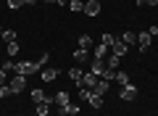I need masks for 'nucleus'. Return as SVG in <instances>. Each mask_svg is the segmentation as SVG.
I'll use <instances>...</instances> for the list:
<instances>
[{"instance_id":"f257e3e1","label":"nucleus","mask_w":158,"mask_h":116,"mask_svg":"<svg viewBox=\"0 0 158 116\" xmlns=\"http://www.w3.org/2000/svg\"><path fill=\"white\" fill-rule=\"evenodd\" d=\"M37 63L32 61H16V74H24V77H32V74H37Z\"/></svg>"},{"instance_id":"f03ea898","label":"nucleus","mask_w":158,"mask_h":116,"mask_svg":"<svg viewBox=\"0 0 158 116\" xmlns=\"http://www.w3.org/2000/svg\"><path fill=\"white\" fill-rule=\"evenodd\" d=\"M137 98V87H135V84H124V87H121V90H118V100H124V103H132V100H135Z\"/></svg>"},{"instance_id":"7ed1b4c3","label":"nucleus","mask_w":158,"mask_h":116,"mask_svg":"<svg viewBox=\"0 0 158 116\" xmlns=\"http://www.w3.org/2000/svg\"><path fill=\"white\" fill-rule=\"evenodd\" d=\"M8 84H11L13 95H19V92H24V90H27V77H24V74H16V77H13Z\"/></svg>"},{"instance_id":"20e7f679","label":"nucleus","mask_w":158,"mask_h":116,"mask_svg":"<svg viewBox=\"0 0 158 116\" xmlns=\"http://www.w3.org/2000/svg\"><path fill=\"white\" fill-rule=\"evenodd\" d=\"M82 13L85 16H100V0H85Z\"/></svg>"},{"instance_id":"39448f33","label":"nucleus","mask_w":158,"mask_h":116,"mask_svg":"<svg viewBox=\"0 0 158 116\" xmlns=\"http://www.w3.org/2000/svg\"><path fill=\"white\" fill-rule=\"evenodd\" d=\"M32 103L37 105V103H56V100H53V98H48V92H45V90L34 87V90H32Z\"/></svg>"},{"instance_id":"423d86ee","label":"nucleus","mask_w":158,"mask_h":116,"mask_svg":"<svg viewBox=\"0 0 158 116\" xmlns=\"http://www.w3.org/2000/svg\"><path fill=\"white\" fill-rule=\"evenodd\" d=\"M111 53H113V55H118V58H124V55L129 53V45H127V42H121V40L116 37V42L111 45Z\"/></svg>"},{"instance_id":"0eeeda50","label":"nucleus","mask_w":158,"mask_h":116,"mask_svg":"<svg viewBox=\"0 0 158 116\" xmlns=\"http://www.w3.org/2000/svg\"><path fill=\"white\" fill-rule=\"evenodd\" d=\"M106 58H92V63H90V71L95 74V77H103V71H106Z\"/></svg>"},{"instance_id":"6e6552de","label":"nucleus","mask_w":158,"mask_h":116,"mask_svg":"<svg viewBox=\"0 0 158 116\" xmlns=\"http://www.w3.org/2000/svg\"><path fill=\"white\" fill-rule=\"evenodd\" d=\"M98 79H100V77H95L92 71H85V77H82V82H79L77 87H87V90H92V87L98 84Z\"/></svg>"},{"instance_id":"1a4fd4ad","label":"nucleus","mask_w":158,"mask_h":116,"mask_svg":"<svg viewBox=\"0 0 158 116\" xmlns=\"http://www.w3.org/2000/svg\"><path fill=\"white\" fill-rule=\"evenodd\" d=\"M150 42H153V34L150 32H140V34H137V48H140V50H148Z\"/></svg>"},{"instance_id":"9d476101","label":"nucleus","mask_w":158,"mask_h":116,"mask_svg":"<svg viewBox=\"0 0 158 116\" xmlns=\"http://www.w3.org/2000/svg\"><path fill=\"white\" fill-rule=\"evenodd\" d=\"M58 114H61V116H79V105H77V103L58 105Z\"/></svg>"},{"instance_id":"9b49d317","label":"nucleus","mask_w":158,"mask_h":116,"mask_svg":"<svg viewBox=\"0 0 158 116\" xmlns=\"http://www.w3.org/2000/svg\"><path fill=\"white\" fill-rule=\"evenodd\" d=\"M108 55H111V48H108V45L98 42L95 48H92V58H108Z\"/></svg>"},{"instance_id":"f8f14e48","label":"nucleus","mask_w":158,"mask_h":116,"mask_svg":"<svg viewBox=\"0 0 158 116\" xmlns=\"http://www.w3.org/2000/svg\"><path fill=\"white\" fill-rule=\"evenodd\" d=\"M108 90H111V82H108V79H98V84L92 87V92H95V95H100V98H103V95H106Z\"/></svg>"},{"instance_id":"ddd939ff","label":"nucleus","mask_w":158,"mask_h":116,"mask_svg":"<svg viewBox=\"0 0 158 116\" xmlns=\"http://www.w3.org/2000/svg\"><path fill=\"white\" fill-rule=\"evenodd\" d=\"M74 61H77L79 66H82L85 61H90V50H85V48H77V50H74Z\"/></svg>"},{"instance_id":"4468645a","label":"nucleus","mask_w":158,"mask_h":116,"mask_svg":"<svg viewBox=\"0 0 158 116\" xmlns=\"http://www.w3.org/2000/svg\"><path fill=\"white\" fill-rule=\"evenodd\" d=\"M56 77H58V69H53V66L42 69V82H56Z\"/></svg>"},{"instance_id":"2eb2a0df","label":"nucleus","mask_w":158,"mask_h":116,"mask_svg":"<svg viewBox=\"0 0 158 116\" xmlns=\"http://www.w3.org/2000/svg\"><path fill=\"white\" fill-rule=\"evenodd\" d=\"M69 77L74 79V84H79V82H82V77H85L82 66H71V69H69Z\"/></svg>"},{"instance_id":"dca6fc26","label":"nucleus","mask_w":158,"mask_h":116,"mask_svg":"<svg viewBox=\"0 0 158 116\" xmlns=\"http://www.w3.org/2000/svg\"><path fill=\"white\" fill-rule=\"evenodd\" d=\"M79 48H85V50H90V53H92L95 42H92V37H90V34H82V37H79Z\"/></svg>"},{"instance_id":"f3484780","label":"nucleus","mask_w":158,"mask_h":116,"mask_svg":"<svg viewBox=\"0 0 158 116\" xmlns=\"http://www.w3.org/2000/svg\"><path fill=\"white\" fill-rule=\"evenodd\" d=\"M118 63H121V58H118V55H108V58H106V66L108 69H113V71H118Z\"/></svg>"},{"instance_id":"a211bd4d","label":"nucleus","mask_w":158,"mask_h":116,"mask_svg":"<svg viewBox=\"0 0 158 116\" xmlns=\"http://www.w3.org/2000/svg\"><path fill=\"white\" fill-rule=\"evenodd\" d=\"M118 40H121V42H127L129 48H132V45H137V34H135V32H124Z\"/></svg>"},{"instance_id":"6ab92c4d","label":"nucleus","mask_w":158,"mask_h":116,"mask_svg":"<svg viewBox=\"0 0 158 116\" xmlns=\"http://www.w3.org/2000/svg\"><path fill=\"white\" fill-rule=\"evenodd\" d=\"M82 8H85V0H69V11L82 13Z\"/></svg>"},{"instance_id":"aec40b11","label":"nucleus","mask_w":158,"mask_h":116,"mask_svg":"<svg viewBox=\"0 0 158 116\" xmlns=\"http://www.w3.org/2000/svg\"><path fill=\"white\" fill-rule=\"evenodd\" d=\"M116 82L124 87V84H129L132 79H129V74H127V71H121V69H118V71H116Z\"/></svg>"},{"instance_id":"412c9836","label":"nucleus","mask_w":158,"mask_h":116,"mask_svg":"<svg viewBox=\"0 0 158 116\" xmlns=\"http://www.w3.org/2000/svg\"><path fill=\"white\" fill-rule=\"evenodd\" d=\"M53 100H56L58 105H66V103H69V92H66V90H58V95H56Z\"/></svg>"},{"instance_id":"4be33fe9","label":"nucleus","mask_w":158,"mask_h":116,"mask_svg":"<svg viewBox=\"0 0 158 116\" xmlns=\"http://www.w3.org/2000/svg\"><path fill=\"white\" fill-rule=\"evenodd\" d=\"M37 116H48L50 114V103H37V111H34Z\"/></svg>"},{"instance_id":"5701e85b","label":"nucleus","mask_w":158,"mask_h":116,"mask_svg":"<svg viewBox=\"0 0 158 116\" xmlns=\"http://www.w3.org/2000/svg\"><path fill=\"white\" fill-rule=\"evenodd\" d=\"M11 95H13L11 84H0V100H6V98H11Z\"/></svg>"},{"instance_id":"b1692460","label":"nucleus","mask_w":158,"mask_h":116,"mask_svg":"<svg viewBox=\"0 0 158 116\" xmlns=\"http://www.w3.org/2000/svg\"><path fill=\"white\" fill-rule=\"evenodd\" d=\"M0 37L6 40V42H16V32H13V29H3V34H0Z\"/></svg>"},{"instance_id":"393cba45","label":"nucleus","mask_w":158,"mask_h":116,"mask_svg":"<svg viewBox=\"0 0 158 116\" xmlns=\"http://www.w3.org/2000/svg\"><path fill=\"white\" fill-rule=\"evenodd\" d=\"M90 105H92V108H100V105H103V98L92 92V95H90Z\"/></svg>"},{"instance_id":"a878e982","label":"nucleus","mask_w":158,"mask_h":116,"mask_svg":"<svg viewBox=\"0 0 158 116\" xmlns=\"http://www.w3.org/2000/svg\"><path fill=\"white\" fill-rule=\"evenodd\" d=\"M0 66L6 69V71H16V61H11V58H8V61H3Z\"/></svg>"},{"instance_id":"bb28decb","label":"nucleus","mask_w":158,"mask_h":116,"mask_svg":"<svg viewBox=\"0 0 158 116\" xmlns=\"http://www.w3.org/2000/svg\"><path fill=\"white\" fill-rule=\"evenodd\" d=\"M100 42H103V45H108V48H111V45L116 42V37H113V34H103V37H100Z\"/></svg>"},{"instance_id":"cd10ccee","label":"nucleus","mask_w":158,"mask_h":116,"mask_svg":"<svg viewBox=\"0 0 158 116\" xmlns=\"http://www.w3.org/2000/svg\"><path fill=\"white\" fill-rule=\"evenodd\" d=\"M8 55H19V42H8Z\"/></svg>"},{"instance_id":"c85d7f7f","label":"nucleus","mask_w":158,"mask_h":116,"mask_svg":"<svg viewBox=\"0 0 158 116\" xmlns=\"http://www.w3.org/2000/svg\"><path fill=\"white\" fill-rule=\"evenodd\" d=\"M100 79H108V82H111V79H116V71H113V69H106Z\"/></svg>"},{"instance_id":"c756f323","label":"nucleus","mask_w":158,"mask_h":116,"mask_svg":"<svg viewBox=\"0 0 158 116\" xmlns=\"http://www.w3.org/2000/svg\"><path fill=\"white\" fill-rule=\"evenodd\" d=\"M137 6H140V8H142V6H150V8H156V6H158V0H137Z\"/></svg>"},{"instance_id":"7c9ffc66","label":"nucleus","mask_w":158,"mask_h":116,"mask_svg":"<svg viewBox=\"0 0 158 116\" xmlns=\"http://www.w3.org/2000/svg\"><path fill=\"white\" fill-rule=\"evenodd\" d=\"M48 61H50V53H42V58H37V66L42 69V66H45Z\"/></svg>"},{"instance_id":"2f4dec72","label":"nucleus","mask_w":158,"mask_h":116,"mask_svg":"<svg viewBox=\"0 0 158 116\" xmlns=\"http://www.w3.org/2000/svg\"><path fill=\"white\" fill-rule=\"evenodd\" d=\"M21 6H24V0H8V8H13V11L21 8Z\"/></svg>"},{"instance_id":"473e14b6","label":"nucleus","mask_w":158,"mask_h":116,"mask_svg":"<svg viewBox=\"0 0 158 116\" xmlns=\"http://www.w3.org/2000/svg\"><path fill=\"white\" fill-rule=\"evenodd\" d=\"M6 74H8V71H6L3 66H0V84H6Z\"/></svg>"},{"instance_id":"72a5a7b5","label":"nucleus","mask_w":158,"mask_h":116,"mask_svg":"<svg viewBox=\"0 0 158 116\" xmlns=\"http://www.w3.org/2000/svg\"><path fill=\"white\" fill-rule=\"evenodd\" d=\"M148 32H150V34H153V37H158V27H156V24H153V27H150V29H148Z\"/></svg>"},{"instance_id":"f704fd0d","label":"nucleus","mask_w":158,"mask_h":116,"mask_svg":"<svg viewBox=\"0 0 158 116\" xmlns=\"http://www.w3.org/2000/svg\"><path fill=\"white\" fill-rule=\"evenodd\" d=\"M24 6H29V8H32V6H37V0H24Z\"/></svg>"},{"instance_id":"c9c22d12","label":"nucleus","mask_w":158,"mask_h":116,"mask_svg":"<svg viewBox=\"0 0 158 116\" xmlns=\"http://www.w3.org/2000/svg\"><path fill=\"white\" fill-rule=\"evenodd\" d=\"M42 3H58V0H42Z\"/></svg>"},{"instance_id":"e433bc0d","label":"nucleus","mask_w":158,"mask_h":116,"mask_svg":"<svg viewBox=\"0 0 158 116\" xmlns=\"http://www.w3.org/2000/svg\"><path fill=\"white\" fill-rule=\"evenodd\" d=\"M32 116H37V114H32Z\"/></svg>"},{"instance_id":"4c0bfd02","label":"nucleus","mask_w":158,"mask_h":116,"mask_svg":"<svg viewBox=\"0 0 158 116\" xmlns=\"http://www.w3.org/2000/svg\"><path fill=\"white\" fill-rule=\"evenodd\" d=\"M16 116H19V114H16Z\"/></svg>"}]
</instances>
